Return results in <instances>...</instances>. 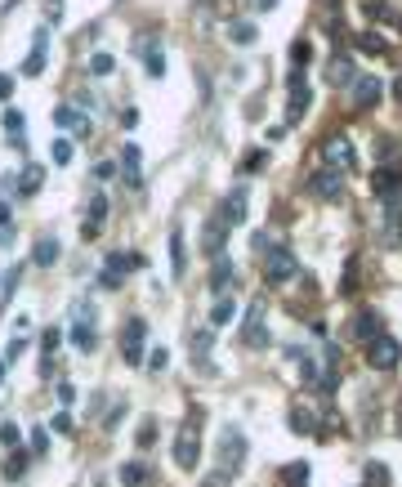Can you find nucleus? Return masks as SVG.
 Returning a JSON list of instances; mask_svg holds the SVG:
<instances>
[{"mask_svg":"<svg viewBox=\"0 0 402 487\" xmlns=\"http://www.w3.org/2000/svg\"><path fill=\"white\" fill-rule=\"evenodd\" d=\"M313 59V50H309V45H304V41H295V50H291V63H295V72H300L304 68V63H309Z\"/></svg>","mask_w":402,"mask_h":487,"instance_id":"obj_34","label":"nucleus"},{"mask_svg":"<svg viewBox=\"0 0 402 487\" xmlns=\"http://www.w3.org/2000/svg\"><path fill=\"white\" fill-rule=\"evenodd\" d=\"M9 85H14V81H9V76H0V99H5V94H9Z\"/></svg>","mask_w":402,"mask_h":487,"instance_id":"obj_48","label":"nucleus"},{"mask_svg":"<svg viewBox=\"0 0 402 487\" xmlns=\"http://www.w3.org/2000/svg\"><path fill=\"white\" fill-rule=\"evenodd\" d=\"M94 175H99V179H112V175H117V161H99V166H94Z\"/></svg>","mask_w":402,"mask_h":487,"instance_id":"obj_43","label":"nucleus"},{"mask_svg":"<svg viewBox=\"0 0 402 487\" xmlns=\"http://www.w3.org/2000/svg\"><path fill=\"white\" fill-rule=\"evenodd\" d=\"M277 5V0H260V9H273Z\"/></svg>","mask_w":402,"mask_h":487,"instance_id":"obj_52","label":"nucleus"},{"mask_svg":"<svg viewBox=\"0 0 402 487\" xmlns=\"http://www.w3.org/2000/svg\"><path fill=\"white\" fill-rule=\"evenodd\" d=\"M380 81L376 76H358V81H353V108H376L380 103Z\"/></svg>","mask_w":402,"mask_h":487,"instance_id":"obj_11","label":"nucleus"},{"mask_svg":"<svg viewBox=\"0 0 402 487\" xmlns=\"http://www.w3.org/2000/svg\"><path fill=\"white\" fill-rule=\"evenodd\" d=\"M353 336H358V340H367V345H371V340L380 336V318H376V313H362V318L353 322Z\"/></svg>","mask_w":402,"mask_h":487,"instance_id":"obj_18","label":"nucleus"},{"mask_svg":"<svg viewBox=\"0 0 402 487\" xmlns=\"http://www.w3.org/2000/svg\"><path fill=\"white\" fill-rule=\"evenodd\" d=\"M367 483L371 487H389V470L385 465H367Z\"/></svg>","mask_w":402,"mask_h":487,"instance_id":"obj_33","label":"nucleus"},{"mask_svg":"<svg viewBox=\"0 0 402 487\" xmlns=\"http://www.w3.org/2000/svg\"><path fill=\"white\" fill-rule=\"evenodd\" d=\"M152 438H157V425H143V429H139V443H143V447H148V443H152Z\"/></svg>","mask_w":402,"mask_h":487,"instance_id":"obj_47","label":"nucleus"},{"mask_svg":"<svg viewBox=\"0 0 402 487\" xmlns=\"http://www.w3.org/2000/svg\"><path fill=\"white\" fill-rule=\"evenodd\" d=\"M23 345H27V340H23V336H18V340H14V345H9V349H5V362H14V358H18V353H23Z\"/></svg>","mask_w":402,"mask_h":487,"instance_id":"obj_46","label":"nucleus"},{"mask_svg":"<svg viewBox=\"0 0 402 487\" xmlns=\"http://www.w3.org/2000/svg\"><path fill=\"white\" fill-rule=\"evenodd\" d=\"M121 166H126V179L130 184H139V148L126 143V152H121Z\"/></svg>","mask_w":402,"mask_h":487,"instance_id":"obj_24","label":"nucleus"},{"mask_svg":"<svg viewBox=\"0 0 402 487\" xmlns=\"http://www.w3.org/2000/svg\"><path fill=\"white\" fill-rule=\"evenodd\" d=\"M148 479H152L148 465H139V461H126V465H121V483H126V487H148Z\"/></svg>","mask_w":402,"mask_h":487,"instance_id":"obj_15","label":"nucleus"},{"mask_svg":"<svg viewBox=\"0 0 402 487\" xmlns=\"http://www.w3.org/2000/svg\"><path fill=\"white\" fill-rule=\"evenodd\" d=\"M358 50H362V54H389V41H385L380 32H362V36H358Z\"/></svg>","mask_w":402,"mask_h":487,"instance_id":"obj_21","label":"nucleus"},{"mask_svg":"<svg viewBox=\"0 0 402 487\" xmlns=\"http://www.w3.org/2000/svg\"><path fill=\"white\" fill-rule=\"evenodd\" d=\"M166 362H170V353H166V349H152V353H148V367H152V371H161Z\"/></svg>","mask_w":402,"mask_h":487,"instance_id":"obj_40","label":"nucleus"},{"mask_svg":"<svg viewBox=\"0 0 402 487\" xmlns=\"http://www.w3.org/2000/svg\"><path fill=\"white\" fill-rule=\"evenodd\" d=\"M219 461H224V470H233V465H242L246 461V438L237 434L233 425L219 434Z\"/></svg>","mask_w":402,"mask_h":487,"instance_id":"obj_6","label":"nucleus"},{"mask_svg":"<svg viewBox=\"0 0 402 487\" xmlns=\"http://www.w3.org/2000/svg\"><path fill=\"white\" fill-rule=\"evenodd\" d=\"M90 68L99 72V76H108L112 68H117V63H112V54H94V59H90Z\"/></svg>","mask_w":402,"mask_h":487,"instance_id":"obj_36","label":"nucleus"},{"mask_svg":"<svg viewBox=\"0 0 402 487\" xmlns=\"http://www.w3.org/2000/svg\"><path fill=\"white\" fill-rule=\"evenodd\" d=\"M367 362H371L376 371H394L398 362H402V345H398L394 336H376V340L367 345Z\"/></svg>","mask_w":402,"mask_h":487,"instance_id":"obj_2","label":"nucleus"},{"mask_svg":"<svg viewBox=\"0 0 402 487\" xmlns=\"http://www.w3.org/2000/svg\"><path fill=\"white\" fill-rule=\"evenodd\" d=\"M121 353H126V362H143V318H134L121 331Z\"/></svg>","mask_w":402,"mask_h":487,"instance_id":"obj_10","label":"nucleus"},{"mask_svg":"<svg viewBox=\"0 0 402 487\" xmlns=\"http://www.w3.org/2000/svg\"><path fill=\"white\" fill-rule=\"evenodd\" d=\"M23 278V269H5V278H0V309H5L9 300H14V286Z\"/></svg>","mask_w":402,"mask_h":487,"instance_id":"obj_23","label":"nucleus"},{"mask_svg":"<svg viewBox=\"0 0 402 487\" xmlns=\"http://www.w3.org/2000/svg\"><path fill=\"white\" fill-rule=\"evenodd\" d=\"M233 313H237V304L228 300V295H219L215 309H210V322H215V327H224V322H233Z\"/></svg>","mask_w":402,"mask_h":487,"instance_id":"obj_22","label":"nucleus"},{"mask_svg":"<svg viewBox=\"0 0 402 487\" xmlns=\"http://www.w3.org/2000/svg\"><path fill=\"white\" fill-rule=\"evenodd\" d=\"M197 412L193 420H184V429H179V438H175V465L179 470H197Z\"/></svg>","mask_w":402,"mask_h":487,"instance_id":"obj_3","label":"nucleus"},{"mask_svg":"<svg viewBox=\"0 0 402 487\" xmlns=\"http://www.w3.org/2000/svg\"><path fill=\"white\" fill-rule=\"evenodd\" d=\"M224 215H228V224H242V219H246V193H242V188L224 197Z\"/></svg>","mask_w":402,"mask_h":487,"instance_id":"obj_16","label":"nucleus"},{"mask_svg":"<svg viewBox=\"0 0 402 487\" xmlns=\"http://www.w3.org/2000/svg\"><path fill=\"white\" fill-rule=\"evenodd\" d=\"M5 224H9V206L0 202V228H5Z\"/></svg>","mask_w":402,"mask_h":487,"instance_id":"obj_49","label":"nucleus"},{"mask_svg":"<svg viewBox=\"0 0 402 487\" xmlns=\"http://www.w3.org/2000/svg\"><path fill=\"white\" fill-rule=\"evenodd\" d=\"M41 184H45V170H41V166H27L23 179H18V193L32 197V193H41Z\"/></svg>","mask_w":402,"mask_h":487,"instance_id":"obj_17","label":"nucleus"},{"mask_svg":"<svg viewBox=\"0 0 402 487\" xmlns=\"http://www.w3.org/2000/svg\"><path fill=\"white\" fill-rule=\"evenodd\" d=\"M228 282H233V269H228V260H219V264H215V278H210V286H215V291H228Z\"/></svg>","mask_w":402,"mask_h":487,"instance_id":"obj_29","label":"nucleus"},{"mask_svg":"<svg viewBox=\"0 0 402 487\" xmlns=\"http://www.w3.org/2000/svg\"><path fill=\"white\" fill-rule=\"evenodd\" d=\"M282 479H286V483H304V479H309V465H286Z\"/></svg>","mask_w":402,"mask_h":487,"instance_id":"obj_35","label":"nucleus"},{"mask_svg":"<svg viewBox=\"0 0 402 487\" xmlns=\"http://www.w3.org/2000/svg\"><path fill=\"white\" fill-rule=\"evenodd\" d=\"M0 443L14 447V443H18V425H0Z\"/></svg>","mask_w":402,"mask_h":487,"instance_id":"obj_42","label":"nucleus"},{"mask_svg":"<svg viewBox=\"0 0 402 487\" xmlns=\"http://www.w3.org/2000/svg\"><path fill=\"white\" fill-rule=\"evenodd\" d=\"M309 193L313 197H322V202H340V197H344V175H340V170H318V175H313L309 179Z\"/></svg>","mask_w":402,"mask_h":487,"instance_id":"obj_4","label":"nucleus"},{"mask_svg":"<svg viewBox=\"0 0 402 487\" xmlns=\"http://www.w3.org/2000/svg\"><path fill=\"white\" fill-rule=\"evenodd\" d=\"M394 94H398V99H402V76H398V81H394Z\"/></svg>","mask_w":402,"mask_h":487,"instance_id":"obj_51","label":"nucleus"},{"mask_svg":"<svg viewBox=\"0 0 402 487\" xmlns=\"http://www.w3.org/2000/svg\"><path fill=\"white\" fill-rule=\"evenodd\" d=\"M224 228H228V215H215V219H210V228H206V246H210V251H224Z\"/></svg>","mask_w":402,"mask_h":487,"instance_id":"obj_19","label":"nucleus"},{"mask_svg":"<svg viewBox=\"0 0 402 487\" xmlns=\"http://www.w3.org/2000/svg\"><path fill=\"white\" fill-rule=\"evenodd\" d=\"M295 273H300V260H295L286 246H273V251L264 255V278L273 282V286H282V282H291Z\"/></svg>","mask_w":402,"mask_h":487,"instance_id":"obj_1","label":"nucleus"},{"mask_svg":"<svg viewBox=\"0 0 402 487\" xmlns=\"http://www.w3.org/2000/svg\"><path fill=\"white\" fill-rule=\"evenodd\" d=\"M23 465H27V461H23V456H14V461H9V465H5V474H9V479H18V474H23Z\"/></svg>","mask_w":402,"mask_h":487,"instance_id":"obj_45","label":"nucleus"},{"mask_svg":"<svg viewBox=\"0 0 402 487\" xmlns=\"http://www.w3.org/2000/svg\"><path fill=\"white\" fill-rule=\"evenodd\" d=\"M54 126L72 130V135H90V121H85V112L72 108V103H59V108H54Z\"/></svg>","mask_w":402,"mask_h":487,"instance_id":"obj_8","label":"nucleus"},{"mask_svg":"<svg viewBox=\"0 0 402 487\" xmlns=\"http://www.w3.org/2000/svg\"><path fill=\"white\" fill-rule=\"evenodd\" d=\"M59 345H63V331H59V327H50V331H45V340H41V349H45V353H54Z\"/></svg>","mask_w":402,"mask_h":487,"instance_id":"obj_37","label":"nucleus"},{"mask_svg":"<svg viewBox=\"0 0 402 487\" xmlns=\"http://www.w3.org/2000/svg\"><path fill=\"white\" fill-rule=\"evenodd\" d=\"M5 367H9V362H5V358H0V385H5Z\"/></svg>","mask_w":402,"mask_h":487,"instance_id":"obj_50","label":"nucleus"},{"mask_svg":"<svg viewBox=\"0 0 402 487\" xmlns=\"http://www.w3.org/2000/svg\"><path fill=\"white\" fill-rule=\"evenodd\" d=\"M304 108H309V81H304V72H291V108H286V121H300Z\"/></svg>","mask_w":402,"mask_h":487,"instance_id":"obj_9","label":"nucleus"},{"mask_svg":"<svg viewBox=\"0 0 402 487\" xmlns=\"http://www.w3.org/2000/svg\"><path fill=\"white\" fill-rule=\"evenodd\" d=\"M242 340H246V349H268V331L260 327V322H255V327H246Z\"/></svg>","mask_w":402,"mask_h":487,"instance_id":"obj_26","label":"nucleus"},{"mask_svg":"<svg viewBox=\"0 0 402 487\" xmlns=\"http://www.w3.org/2000/svg\"><path fill=\"white\" fill-rule=\"evenodd\" d=\"M210 345H215V340H210V331H197V336H193V358H197V362L210 358Z\"/></svg>","mask_w":402,"mask_h":487,"instance_id":"obj_30","label":"nucleus"},{"mask_svg":"<svg viewBox=\"0 0 402 487\" xmlns=\"http://www.w3.org/2000/svg\"><path fill=\"white\" fill-rule=\"evenodd\" d=\"M134 264H143L139 255H126V251H112L108 255V264H103V286L108 291H117L121 282H126V269H134Z\"/></svg>","mask_w":402,"mask_h":487,"instance_id":"obj_5","label":"nucleus"},{"mask_svg":"<svg viewBox=\"0 0 402 487\" xmlns=\"http://www.w3.org/2000/svg\"><path fill=\"white\" fill-rule=\"evenodd\" d=\"M50 429H59V434H72V416H67V412L50 416Z\"/></svg>","mask_w":402,"mask_h":487,"instance_id":"obj_38","label":"nucleus"},{"mask_svg":"<svg viewBox=\"0 0 402 487\" xmlns=\"http://www.w3.org/2000/svg\"><path fill=\"white\" fill-rule=\"evenodd\" d=\"M166 72V54H148V76H161Z\"/></svg>","mask_w":402,"mask_h":487,"instance_id":"obj_41","label":"nucleus"},{"mask_svg":"<svg viewBox=\"0 0 402 487\" xmlns=\"http://www.w3.org/2000/svg\"><path fill=\"white\" fill-rule=\"evenodd\" d=\"M23 126H27V121H23V112H18V108H9V112H5V130H9V139H18V135H23Z\"/></svg>","mask_w":402,"mask_h":487,"instance_id":"obj_31","label":"nucleus"},{"mask_svg":"<svg viewBox=\"0 0 402 487\" xmlns=\"http://www.w3.org/2000/svg\"><path fill=\"white\" fill-rule=\"evenodd\" d=\"M322 157H327L331 170H340V175H344V170L353 166V143L344 139V135H331L327 143H322Z\"/></svg>","mask_w":402,"mask_h":487,"instance_id":"obj_7","label":"nucleus"},{"mask_svg":"<svg viewBox=\"0 0 402 487\" xmlns=\"http://www.w3.org/2000/svg\"><path fill=\"white\" fill-rule=\"evenodd\" d=\"M50 447V438H45V429H32V452H45Z\"/></svg>","mask_w":402,"mask_h":487,"instance_id":"obj_44","label":"nucleus"},{"mask_svg":"<svg viewBox=\"0 0 402 487\" xmlns=\"http://www.w3.org/2000/svg\"><path fill=\"white\" fill-rule=\"evenodd\" d=\"M103 215H108V197H94V202H90V228H99Z\"/></svg>","mask_w":402,"mask_h":487,"instance_id":"obj_32","label":"nucleus"},{"mask_svg":"<svg viewBox=\"0 0 402 487\" xmlns=\"http://www.w3.org/2000/svg\"><path fill=\"white\" fill-rule=\"evenodd\" d=\"M228 36H233L237 45H255V36H260V32H255L251 23H233V27H228Z\"/></svg>","mask_w":402,"mask_h":487,"instance_id":"obj_27","label":"nucleus"},{"mask_svg":"<svg viewBox=\"0 0 402 487\" xmlns=\"http://www.w3.org/2000/svg\"><path fill=\"white\" fill-rule=\"evenodd\" d=\"M45 41H50V36H45V27H41V32L32 36V54H27V63H23V76H41L45 72Z\"/></svg>","mask_w":402,"mask_h":487,"instance_id":"obj_13","label":"nucleus"},{"mask_svg":"<svg viewBox=\"0 0 402 487\" xmlns=\"http://www.w3.org/2000/svg\"><path fill=\"white\" fill-rule=\"evenodd\" d=\"M54 260H59V237H41V242L32 246V264L36 269H50Z\"/></svg>","mask_w":402,"mask_h":487,"instance_id":"obj_14","label":"nucleus"},{"mask_svg":"<svg viewBox=\"0 0 402 487\" xmlns=\"http://www.w3.org/2000/svg\"><path fill=\"white\" fill-rule=\"evenodd\" d=\"M50 157H54V166H67V161H72V139H54Z\"/></svg>","mask_w":402,"mask_h":487,"instance_id":"obj_28","label":"nucleus"},{"mask_svg":"<svg viewBox=\"0 0 402 487\" xmlns=\"http://www.w3.org/2000/svg\"><path fill=\"white\" fill-rule=\"evenodd\" d=\"M291 429H295V434H313V429H318V420L304 412V407H295V412H291Z\"/></svg>","mask_w":402,"mask_h":487,"instance_id":"obj_25","label":"nucleus"},{"mask_svg":"<svg viewBox=\"0 0 402 487\" xmlns=\"http://www.w3.org/2000/svg\"><path fill=\"white\" fill-rule=\"evenodd\" d=\"M170 269H175V278H184V269H188V255H184V233H175V237H170Z\"/></svg>","mask_w":402,"mask_h":487,"instance_id":"obj_20","label":"nucleus"},{"mask_svg":"<svg viewBox=\"0 0 402 487\" xmlns=\"http://www.w3.org/2000/svg\"><path fill=\"white\" fill-rule=\"evenodd\" d=\"M201 487H228V470H215V474H206V479H201Z\"/></svg>","mask_w":402,"mask_h":487,"instance_id":"obj_39","label":"nucleus"},{"mask_svg":"<svg viewBox=\"0 0 402 487\" xmlns=\"http://www.w3.org/2000/svg\"><path fill=\"white\" fill-rule=\"evenodd\" d=\"M72 345L81 349V353H90V349H94V327H90V309H85V304H76V327H72Z\"/></svg>","mask_w":402,"mask_h":487,"instance_id":"obj_12","label":"nucleus"}]
</instances>
